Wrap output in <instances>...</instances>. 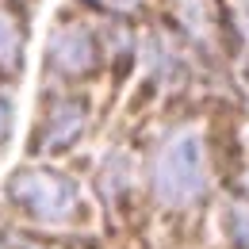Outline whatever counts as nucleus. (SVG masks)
Segmentation results:
<instances>
[{"instance_id":"obj_1","label":"nucleus","mask_w":249,"mask_h":249,"mask_svg":"<svg viewBox=\"0 0 249 249\" xmlns=\"http://www.w3.org/2000/svg\"><path fill=\"white\" fill-rule=\"evenodd\" d=\"M207 192V150L199 130H177L154 157V196L169 207H188Z\"/></svg>"},{"instance_id":"obj_2","label":"nucleus","mask_w":249,"mask_h":249,"mask_svg":"<svg viewBox=\"0 0 249 249\" xmlns=\"http://www.w3.org/2000/svg\"><path fill=\"white\" fill-rule=\"evenodd\" d=\"M12 199L19 211H27L35 222H50V226H62V222H73L77 211H81V192L77 184L54 173V169H19L12 177Z\"/></svg>"},{"instance_id":"obj_3","label":"nucleus","mask_w":249,"mask_h":249,"mask_svg":"<svg viewBox=\"0 0 249 249\" xmlns=\"http://www.w3.org/2000/svg\"><path fill=\"white\" fill-rule=\"evenodd\" d=\"M46 62L54 65L65 77H81L96 65V46L89 27L81 23H65V27H54L50 42H46Z\"/></svg>"},{"instance_id":"obj_4","label":"nucleus","mask_w":249,"mask_h":249,"mask_svg":"<svg viewBox=\"0 0 249 249\" xmlns=\"http://www.w3.org/2000/svg\"><path fill=\"white\" fill-rule=\"evenodd\" d=\"M85 123H89V104L85 100H58L42 123V150L46 154H62L69 150L81 134H85Z\"/></svg>"},{"instance_id":"obj_5","label":"nucleus","mask_w":249,"mask_h":249,"mask_svg":"<svg viewBox=\"0 0 249 249\" xmlns=\"http://www.w3.org/2000/svg\"><path fill=\"white\" fill-rule=\"evenodd\" d=\"M19 62H23V35H19V23L8 8H0V73L16 77L19 73Z\"/></svg>"},{"instance_id":"obj_6","label":"nucleus","mask_w":249,"mask_h":249,"mask_svg":"<svg viewBox=\"0 0 249 249\" xmlns=\"http://www.w3.org/2000/svg\"><path fill=\"white\" fill-rule=\"evenodd\" d=\"M150 69H154L157 81H165V85H177V81H184V62H180V54H177V46L169 42V38H154V50H150Z\"/></svg>"},{"instance_id":"obj_7","label":"nucleus","mask_w":249,"mask_h":249,"mask_svg":"<svg viewBox=\"0 0 249 249\" xmlns=\"http://www.w3.org/2000/svg\"><path fill=\"white\" fill-rule=\"evenodd\" d=\"M226 226H230V238L238 249H249V203H234L230 215H226Z\"/></svg>"},{"instance_id":"obj_8","label":"nucleus","mask_w":249,"mask_h":249,"mask_svg":"<svg viewBox=\"0 0 249 249\" xmlns=\"http://www.w3.org/2000/svg\"><path fill=\"white\" fill-rule=\"evenodd\" d=\"M85 4H96V8L115 12V16H130V12H138V8H142V0H85Z\"/></svg>"},{"instance_id":"obj_9","label":"nucleus","mask_w":249,"mask_h":249,"mask_svg":"<svg viewBox=\"0 0 249 249\" xmlns=\"http://www.w3.org/2000/svg\"><path fill=\"white\" fill-rule=\"evenodd\" d=\"M8 134H12V100L0 92V146L8 142Z\"/></svg>"},{"instance_id":"obj_10","label":"nucleus","mask_w":249,"mask_h":249,"mask_svg":"<svg viewBox=\"0 0 249 249\" xmlns=\"http://www.w3.org/2000/svg\"><path fill=\"white\" fill-rule=\"evenodd\" d=\"M0 249H42V246L31 242V238H23V234H4V238H0Z\"/></svg>"}]
</instances>
